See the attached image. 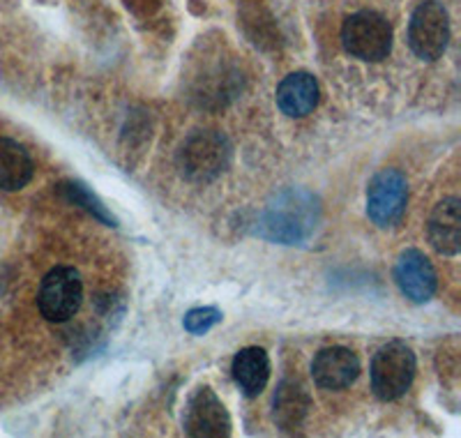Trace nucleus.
Wrapping results in <instances>:
<instances>
[{
	"label": "nucleus",
	"mask_w": 461,
	"mask_h": 438,
	"mask_svg": "<svg viewBox=\"0 0 461 438\" xmlns=\"http://www.w3.org/2000/svg\"><path fill=\"white\" fill-rule=\"evenodd\" d=\"M409 204V183L397 169H383L369 180L367 214L381 229H393L403 219Z\"/></svg>",
	"instance_id": "6"
},
{
	"label": "nucleus",
	"mask_w": 461,
	"mask_h": 438,
	"mask_svg": "<svg viewBox=\"0 0 461 438\" xmlns=\"http://www.w3.org/2000/svg\"><path fill=\"white\" fill-rule=\"evenodd\" d=\"M303 194H286L279 198L277 205H270L266 213V224L267 238L273 241L294 242L300 241L303 235L312 231V198H307V204L300 201Z\"/></svg>",
	"instance_id": "8"
},
{
	"label": "nucleus",
	"mask_w": 461,
	"mask_h": 438,
	"mask_svg": "<svg viewBox=\"0 0 461 438\" xmlns=\"http://www.w3.org/2000/svg\"><path fill=\"white\" fill-rule=\"evenodd\" d=\"M429 242L438 254L456 256L461 250V204L456 196L443 198L429 217Z\"/></svg>",
	"instance_id": "11"
},
{
	"label": "nucleus",
	"mask_w": 461,
	"mask_h": 438,
	"mask_svg": "<svg viewBox=\"0 0 461 438\" xmlns=\"http://www.w3.org/2000/svg\"><path fill=\"white\" fill-rule=\"evenodd\" d=\"M394 282L402 296L418 305L429 303L438 287L434 266L420 250H406L399 254L394 263Z\"/></svg>",
	"instance_id": "9"
},
{
	"label": "nucleus",
	"mask_w": 461,
	"mask_h": 438,
	"mask_svg": "<svg viewBox=\"0 0 461 438\" xmlns=\"http://www.w3.org/2000/svg\"><path fill=\"white\" fill-rule=\"evenodd\" d=\"M372 390L381 402H394L411 388L415 379V353L411 346L394 340L376 351L372 360Z\"/></svg>",
	"instance_id": "2"
},
{
	"label": "nucleus",
	"mask_w": 461,
	"mask_h": 438,
	"mask_svg": "<svg viewBox=\"0 0 461 438\" xmlns=\"http://www.w3.org/2000/svg\"><path fill=\"white\" fill-rule=\"evenodd\" d=\"M84 282L69 266H58L47 272L37 291V309L51 324H65L81 309Z\"/></svg>",
	"instance_id": "4"
},
{
	"label": "nucleus",
	"mask_w": 461,
	"mask_h": 438,
	"mask_svg": "<svg viewBox=\"0 0 461 438\" xmlns=\"http://www.w3.org/2000/svg\"><path fill=\"white\" fill-rule=\"evenodd\" d=\"M450 44V16L436 0L415 7L409 22V47L422 60H438Z\"/></svg>",
	"instance_id": "5"
},
{
	"label": "nucleus",
	"mask_w": 461,
	"mask_h": 438,
	"mask_svg": "<svg viewBox=\"0 0 461 438\" xmlns=\"http://www.w3.org/2000/svg\"><path fill=\"white\" fill-rule=\"evenodd\" d=\"M183 427L189 436L220 438L230 433V417L220 397L210 388H196L187 399L183 415Z\"/></svg>",
	"instance_id": "7"
},
{
	"label": "nucleus",
	"mask_w": 461,
	"mask_h": 438,
	"mask_svg": "<svg viewBox=\"0 0 461 438\" xmlns=\"http://www.w3.org/2000/svg\"><path fill=\"white\" fill-rule=\"evenodd\" d=\"M319 105V81L310 72H294L277 86V106L288 118H304Z\"/></svg>",
	"instance_id": "12"
},
{
	"label": "nucleus",
	"mask_w": 461,
	"mask_h": 438,
	"mask_svg": "<svg viewBox=\"0 0 461 438\" xmlns=\"http://www.w3.org/2000/svg\"><path fill=\"white\" fill-rule=\"evenodd\" d=\"M314 383L323 390H344L360 376V360L351 349L344 346H328L316 353L312 362Z\"/></svg>",
	"instance_id": "10"
},
{
	"label": "nucleus",
	"mask_w": 461,
	"mask_h": 438,
	"mask_svg": "<svg viewBox=\"0 0 461 438\" xmlns=\"http://www.w3.org/2000/svg\"><path fill=\"white\" fill-rule=\"evenodd\" d=\"M35 164L26 148L14 139H0V189L19 192L32 180Z\"/></svg>",
	"instance_id": "14"
},
{
	"label": "nucleus",
	"mask_w": 461,
	"mask_h": 438,
	"mask_svg": "<svg viewBox=\"0 0 461 438\" xmlns=\"http://www.w3.org/2000/svg\"><path fill=\"white\" fill-rule=\"evenodd\" d=\"M230 371H233V381L240 388L242 395L254 399L266 390L267 381H270V358L258 346H249L233 358Z\"/></svg>",
	"instance_id": "13"
},
{
	"label": "nucleus",
	"mask_w": 461,
	"mask_h": 438,
	"mask_svg": "<svg viewBox=\"0 0 461 438\" xmlns=\"http://www.w3.org/2000/svg\"><path fill=\"white\" fill-rule=\"evenodd\" d=\"M341 44L357 60L381 63L393 51V26L378 12L360 10L341 26Z\"/></svg>",
	"instance_id": "1"
},
{
	"label": "nucleus",
	"mask_w": 461,
	"mask_h": 438,
	"mask_svg": "<svg viewBox=\"0 0 461 438\" xmlns=\"http://www.w3.org/2000/svg\"><path fill=\"white\" fill-rule=\"evenodd\" d=\"M230 162V146L220 132H194L185 139L178 152V167L189 180L210 183L226 171Z\"/></svg>",
	"instance_id": "3"
},
{
	"label": "nucleus",
	"mask_w": 461,
	"mask_h": 438,
	"mask_svg": "<svg viewBox=\"0 0 461 438\" xmlns=\"http://www.w3.org/2000/svg\"><path fill=\"white\" fill-rule=\"evenodd\" d=\"M307 408H310V399L303 388L295 383H282L275 395V423L282 424L284 429L300 427L303 417L307 415Z\"/></svg>",
	"instance_id": "15"
},
{
	"label": "nucleus",
	"mask_w": 461,
	"mask_h": 438,
	"mask_svg": "<svg viewBox=\"0 0 461 438\" xmlns=\"http://www.w3.org/2000/svg\"><path fill=\"white\" fill-rule=\"evenodd\" d=\"M221 321V312L215 307H196L185 316L183 325L192 334H205Z\"/></svg>",
	"instance_id": "16"
}]
</instances>
